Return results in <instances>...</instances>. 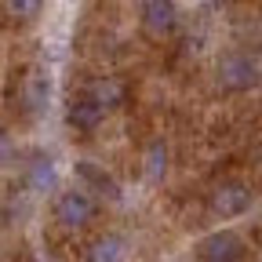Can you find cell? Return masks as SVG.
Listing matches in <instances>:
<instances>
[{
  "label": "cell",
  "instance_id": "cell-1",
  "mask_svg": "<svg viewBox=\"0 0 262 262\" xmlns=\"http://www.w3.org/2000/svg\"><path fill=\"white\" fill-rule=\"evenodd\" d=\"M219 84L226 91H244V88L258 84V62L244 51H226L219 58Z\"/></svg>",
  "mask_w": 262,
  "mask_h": 262
},
{
  "label": "cell",
  "instance_id": "cell-2",
  "mask_svg": "<svg viewBox=\"0 0 262 262\" xmlns=\"http://www.w3.org/2000/svg\"><path fill=\"white\" fill-rule=\"evenodd\" d=\"M251 201H255V193H251L244 182H222V186L211 189L208 208H211V215H219V219H237V215H244V211L251 208Z\"/></svg>",
  "mask_w": 262,
  "mask_h": 262
},
{
  "label": "cell",
  "instance_id": "cell-3",
  "mask_svg": "<svg viewBox=\"0 0 262 262\" xmlns=\"http://www.w3.org/2000/svg\"><path fill=\"white\" fill-rule=\"evenodd\" d=\"M55 219H58L62 226H70V229L88 226V222L95 219V196H91L88 189H66V193H58Z\"/></svg>",
  "mask_w": 262,
  "mask_h": 262
},
{
  "label": "cell",
  "instance_id": "cell-4",
  "mask_svg": "<svg viewBox=\"0 0 262 262\" xmlns=\"http://www.w3.org/2000/svg\"><path fill=\"white\" fill-rule=\"evenodd\" d=\"M196 255H201V262H241L244 258V241L237 233H229V229H219V233L201 241Z\"/></svg>",
  "mask_w": 262,
  "mask_h": 262
},
{
  "label": "cell",
  "instance_id": "cell-5",
  "mask_svg": "<svg viewBox=\"0 0 262 262\" xmlns=\"http://www.w3.org/2000/svg\"><path fill=\"white\" fill-rule=\"evenodd\" d=\"M139 15H142V29L153 40L171 37L175 26H179V11H175V4H168V0H149V4L139 8Z\"/></svg>",
  "mask_w": 262,
  "mask_h": 262
},
{
  "label": "cell",
  "instance_id": "cell-6",
  "mask_svg": "<svg viewBox=\"0 0 262 262\" xmlns=\"http://www.w3.org/2000/svg\"><path fill=\"white\" fill-rule=\"evenodd\" d=\"M73 171H77V179L84 182L88 193H98V196H106V201H120V182L102 168V164H95V160H77Z\"/></svg>",
  "mask_w": 262,
  "mask_h": 262
},
{
  "label": "cell",
  "instance_id": "cell-7",
  "mask_svg": "<svg viewBox=\"0 0 262 262\" xmlns=\"http://www.w3.org/2000/svg\"><path fill=\"white\" fill-rule=\"evenodd\" d=\"M84 98H91V102L102 106V110H117V106L127 102V84L120 77H95V80H88Z\"/></svg>",
  "mask_w": 262,
  "mask_h": 262
},
{
  "label": "cell",
  "instance_id": "cell-8",
  "mask_svg": "<svg viewBox=\"0 0 262 262\" xmlns=\"http://www.w3.org/2000/svg\"><path fill=\"white\" fill-rule=\"evenodd\" d=\"M48 95H51V80L40 73V70H33L22 77V102L29 113H40L48 106Z\"/></svg>",
  "mask_w": 262,
  "mask_h": 262
},
{
  "label": "cell",
  "instance_id": "cell-9",
  "mask_svg": "<svg viewBox=\"0 0 262 262\" xmlns=\"http://www.w3.org/2000/svg\"><path fill=\"white\" fill-rule=\"evenodd\" d=\"M66 120H70V127H77V131H98V124L106 120V110H102V106H95L91 98H80V102L70 106Z\"/></svg>",
  "mask_w": 262,
  "mask_h": 262
},
{
  "label": "cell",
  "instance_id": "cell-10",
  "mask_svg": "<svg viewBox=\"0 0 262 262\" xmlns=\"http://www.w3.org/2000/svg\"><path fill=\"white\" fill-rule=\"evenodd\" d=\"M124 258H127V244H124V237H117V233L98 237V241L91 244V255H88V262H124Z\"/></svg>",
  "mask_w": 262,
  "mask_h": 262
},
{
  "label": "cell",
  "instance_id": "cell-11",
  "mask_svg": "<svg viewBox=\"0 0 262 262\" xmlns=\"http://www.w3.org/2000/svg\"><path fill=\"white\" fill-rule=\"evenodd\" d=\"M142 164H146V175L157 182L164 179V171H168V146H164V139H153L142 153Z\"/></svg>",
  "mask_w": 262,
  "mask_h": 262
},
{
  "label": "cell",
  "instance_id": "cell-12",
  "mask_svg": "<svg viewBox=\"0 0 262 262\" xmlns=\"http://www.w3.org/2000/svg\"><path fill=\"white\" fill-rule=\"evenodd\" d=\"M26 182H29L33 189H48V186L55 182V164L44 160V157H40V160H33L29 168H26Z\"/></svg>",
  "mask_w": 262,
  "mask_h": 262
},
{
  "label": "cell",
  "instance_id": "cell-13",
  "mask_svg": "<svg viewBox=\"0 0 262 262\" xmlns=\"http://www.w3.org/2000/svg\"><path fill=\"white\" fill-rule=\"evenodd\" d=\"M8 11L11 15H37L40 4H33V0H15V4H8Z\"/></svg>",
  "mask_w": 262,
  "mask_h": 262
},
{
  "label": "cell",
  "instance_id": "cell-14",
  "mask_svg": "<svg viewBox=\"0 0 262 262\" xmlns=\"http://www.w3.org/2000/svg\"><path fill=\"white\" fill-rule=\"evenodd\" d=\"M11 153H15V146H11V139L4 135V131H0V164H8V160H11Z\"/></svg>",
  "mask_w": 262,
  "mask_h": 262
},
{
  "label": "cell",
  "instance_id": "cell-15",
  "mask_svg": "<svg viewBox=\"0 0 262 262\" xmlns=\"http://www.w3.org/2000/svg\"><path fill=\"white\" fill-rule=\"evenodd\" d=\"M258 164H262V153H258Z\"/></svg>",
  "mask_w": 262,
  "mask_h": 262
}]
</instances>
